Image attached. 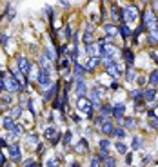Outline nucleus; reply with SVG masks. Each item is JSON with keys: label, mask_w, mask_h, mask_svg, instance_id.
Segmentation results:
<instances>
[{"label": "nucleus", "mask_w": 158, "mask_h": 167, "mask_svg": "<svg viewBox=\"0 0 158 167\" xmlns=\"http://www.w3.org/2000/svg\"><path fill=\"white\" fill-rule=\"evenodd\" d=\"M0 78L4 80V85H6V89H7L9 93H18V91H22V85L17 82L15 76H9V74H6V73H0Z\"/></svg>", "instance_id": "f257e3e1"}, {"label": "nucleus", "mask_w": 158, "mask_h": 167, "mask_svg": "<svg viewBox=\"0 0 158 167\" xmlns=\"http://www.w3.org/2000/svg\"><path fill=\"white\" fill-rule=\"evenodd\" d=\"M156 24H158V18L155 17V13H153L151 9H147L146 13H144V27H147V29H151V31L155 33Z\"/></svg>", "instance_id": "f03ea898"}, {"label": "nucleus", "mask_w": 158, "mask_h": 167, "mask_svg": "<svg viewBox=\"0 0 158 167\" xmlns=\"http://www.w3.org/2000/svg\"><path fill=\"white\" fill-rule=\"evenodd\" d=\"M78 111H82L87 118L93 116V104L87 98H78Z\"/></svg>", "instance_id": "7ed1b4c3"}, {"label": "nucleus", "mask_w": 158, "mask_h": 167, "mask_svg": "<svg viewBox=\"0 0 158 167\" xmlns=\"http://www.w3.org/2000/svg\"><path fill=\"white\" fill-rule=\"evenodd\" d=\"M122 18L126 22H135L138 18V9L135 6H127L126 9L122 11Z\"/></svg>", "instance_id": "20e7f679"}, {"label": "nucleus", "mask_w": 158, "mask_h": 167, "mask_svg": "<svg viewBox=\"0 0 158 167\" xmlns=\"http://www.w3.org/2000/svg\"><path fill=\"white\" fill-rule=\"evenodd\" d=\"M105 64V69H107V73L111 74L113 78H118L120 76V69H118V65L113 62V58H109V60H104Z\"/></svg>", "instance_id": "39448f33"}, {"label": "nucleus", "mask_w": 158, "mask_h": 167, "mask_svg": "<svg viewBox=\"0 0 158 167\" xmlns=\"http://www.w3.org/2000/svg\"><path fill=\"white\" fill-rule=\"evenodd\" d=\"M18 69H20V73L22 74H29V71H31V64L27 62L26 58H18Z\"/></svg>", "instance_id": "423d86ee"}, {"label": "nucleus", "mask_w": 158, "mask_h": 167, "mask_svg": "<svg viewBox=\"0 0 158 167\" xmlns=\"http://www.w3.org/2000/svg\"><path fill=\"white\" fill-rule=\"evenodd\" d=\"M45 138H49L53 144L56 146V144H58V140H60V135H58L53 127H47V129H45Z\"/></svg>", "instance_id": "0eeeda50"}, {"label": "nucleus", "mask_w": 158, "mask_h": 167, "mask_svg": "<svg viewBox=\"0 0 158 167\" xmlns=\"http://www.w3.org/2000/svg\"><path fill=\"white\" fill-rule=\"evenodd\" d=\"M124 113H126V105L116 104L115 107H113V116H115L116 120H122V116H124Z\"/></svg>", "instance_id": "6e6552de"}, {"label": "nucleus", "mask_w": 158, "mask_h": 167, "mask_svg": "<svg viewBox=\"0 0 158 167\" xmlns=\"http://www.w3.org/2000/svg\"><path fill=\"white\" fill-rule=\"evenodd\" d=\"M9 156L13 162H20V147L18 146H11L9 147Z\"/></svg>", "instance_id": "1a4fd4ad"}, {"label": "nucleus", "mask_w": 158, "mask_h": 167, "mask_svg": "<svg viewBox=\"0 0 158 167\" xmlns=\"http://www.w3.org/2000/svg\"><path fill=\"white\" fill-rule=\"evenodd\" d=\"M51 82V78H49V71H40V74H38V84L40 85H47V84Z\"/></svg>", "instance_id": "9d476101"}, {"label": "nucleus", "mask_w": 158, "mask_h": 167, "mask_svg": "<svg viewBox=\"0 0 158 167\" xmlns=\"http://www.w3.org/2000/svg\"><path fill=\"white\" fill-rule=\"evenodd\" d=\"M84 73H85V69L80 65L78 62H74V76H76V80L80 82V80H84Z\"/></svg>", "instance_id": "9b49d317"}, {"label": "nucleus", "mask_w": 158, "mask_h": 167, "mask_svg": "<svg viewBox=\"0 0 158 167\" xmlns=\"http://www.w3.org/2000/svg\"><path fill=\"white\" fill-rule=\"evenodd\" d=\"M85 91H87V85H85L84 80H80V82L76 84V94H78V98H84Z\"/></svg>", "instance_id": "f8f14e48"}, {"label": "nucleus", "mask_w": 158, "mask_h": 167, "mask_svg": "<svg viewBox=\"0 0 158 167\" xmlns=\"http://www.w3.org/2000/svg\"><path fill=\"white\" fill-rule=\"evenodd\" d=\"M100 94H102V89H93V107H102L100 105Z\"/></svg>", "instance_id": "ddd939ff"}, {"label": "nucleus", "mask_w": 158, "mask_h": 167, "mask_svg": "<svg viewBox=\"0 0 158 167\" xmlns=\"http://www.w3.org/2000/svg\"><path fill=\"white\" fill-rule=\"evenodd\" d=\"M113 131H115L113 124H111L109 120H105L104 124H102V133H104V135H113Z\"/></svg>", "instance_id": "4468645a"}, {"label": "nucleus", "mask_w": 158, "mask_h": 167, "mask_svg": "<svg viewBox=\"0 0 158 167\" xmlns=\"http://www.w3.org/2000/svg\"><path fill=\"white\" fill-rule=\"evenodd\" d=\"M142 96H144V100H153V98H155V96H156V91H155V89H153V87H151V89H144V91H142Z\"/></svg>", "instance_id": "2eb2a0df"}, {"label": "nucleus", "mask_w": 158, "mask_h": 167, "mask_svg": "<svg viewBox=\"0 0 158 167\" xmlns=\"http://www.w3.org/2000/svg\"><path fill=\"white\" fill-rule=\"evenodd\" d=\"M98 64H100V58H96V56L95 58H89V62L85 64V71H93Z\"/></svg>", "instance_id": "dca6fc26"}, {"label": "nucleus", "mask_w": 158, "mask_h": 167, "mask_svg": "<svg viewBox=\"0 0 158 167\" xmlns=\"http://www.w3.org/2000/svg\"><path fill=\"white\" fill-rule=\"evenodd\" d=\"M104 29H105V33H107L109 36H116V35H118V27H115V26H111V24H107V26H105Z\"/></svg>", "instance_id": "f3484780"}, {"label": "nucleus", "mask_w": 158, "mask_h": 167, "mask_svg": "<svg viewBox=\"0 0 158 167\" xmlns=\"http://www.w3.org/2000/svg\"><path fill=\"white\" fill-rule=\"evenodd\" d=\"M40 67L44 71H51V64H49V60L45 56H40Z\"/></svg>", "instance_id": "a211bd4d"}, {"label": "nucleus", "mask_w": 158, "mask_h": 167, "mask_svg": "<svg viewBox=\"0 0 158 167\" xmlns=\"http://www.w3.org/2000/svg\"><path fill=\"white\" fill-rule=\"evenodd\" d=\"M74 149H76V153H85V151H87V142H85V140H80Z\"/></svg>", "instance_id": "6ab92c4d"}, {"label": "nucleus", "mask_w": 158, "mask_h": 167, "mask_svg": "<svg viewBox=\"0 0 158 167\" xmlns=\"http://www.w3.org/2000/svg\"><path fill=\"white\" fill-rule=\"evenodd\" d=\"M124 56H126V62L129 64V65H133V62H135V55H133V51L126 49V51H124Z\"/></svg>", "instance_id": "aec40b11"}, {"label": "nucleus", "mask_w": 158, "mask_h": 167, "mask_svg": "<svg viewBox=\"0 0 158 167\" xmlns=\"http://www.w3.org/2000/svg\"><path fill=\"white\" fill-rule=\"evenodd\" d=\"M15 120H11V118H6V120H4V127H6V129H9V131H13V127H15Z\"/></svg>", "instance_id": "412c9836"}, {"label": "nucleus", "mask_w": 158, "mask_h": 167, "mask_svg": "<svg viewBox=\"0 0 158 167\" xmlns=\"http://www.w3.org/2000/svg\"><path fill=\"white\" fill-rule=\"evenodd\" d=\"M55 93H58V84H56V85H53L51 89H49V91L45 93V100H49V98H51Z\"/></svg>", "instance_id": "4be33fe9"}, {"label": "nucleus", "mask_w": 158, "mask_h": 167, "mask_svg": "<svg viewBox=\"0 0 158 167\" xmlns=\"http://www.w3.org/2000/svg\"><path fill=\"white\" fill-rule=\"evenodd\" d=\"M126 78H127V80H131V82H133V80L136 78V71H135L133 67H129V69H127V76H126Z\"/></svg>", "instance_id": "5701e85b"}, {"label": "nucleus", "mask_w": 158, "mask_h": 167, "mask_svg": "<svg viewBox=\"0 0 158 167\" xmlns=\"http://www.w3.org/2000/svg\"><path fill=\"white\" fill-rule=\"evenodd\" d=\"M116 151H118V153H120V155H126L127 153V147L124 146V144H122V142H118V144H116Z\"/></svg>", "instance_id": "b1692460"}, {"label": "nucleus", "mask_w": 158, "mask_h": 167, "mask_svg": "<svg viewBox=\"0 0 158 167\" xmlns=\"http://www.w3.org/2000/svg\"><path fill=\"white\" fill-rule=\"evenodd\" d=\"M120 31H122V35H124L126 38H127V36H131V29H129V26H126V24L120 27Z\"/></svg>", "instance_id": "393cba45"}, {"label": "nucleus", "mask_w": 158, "mask_h": 167, "mask_svg": "<svg viewBox=\"0 0 158 167\" xmlns=\"http://www.w3.org/2000/svg\"><path fill=\"white\" fill-rule=\"evenodd\" d=\"M84 42H85V44H87V45H89V44L93 42V33H91V31L84 33Z\"/></svg>", "instance_id": "a878e982"}, {"label": "nucleus", "mask_w": 158, "mask_h": 167, "mask_svg": "<svg viewBox=\"0 0 158 167\" xmlns=\"http://www.w3.org/2000/svg\"><path fill=\"white\" fill-rule=\"evenodd\" d=\"M109 146H111V142H109L107 138L100 140V147H102V151H107V149H109Z\"/></svg>", "instance_id": "bb28decb"}, {"label": "nucleus", "mask_w": 158, "mask_h": 167, "mask_svg": "<svg viewBox=\"0 0 158 167\" xmlns=\"http://www.w3.org/2000/svg\"><path fill=\"white\" fill-rule=\"evenodd\" d=\"M113 135H115L116 138H124V136H126V131L118 127V129H115V131H113Z\"/></svg>", "instance_id": "cd10ccee"}, {"label": "nucleus", "mask_w": 158, "mask_h": 167, "mask_svg": "<svg viewBox=\"0 0 158 167\" xmlns=\"http://www.w3.org/2000/svg\"><path fill=\"white\" fill-rule=\"evenodd\" d=\"M100 111H102V115H113V109H111V107H107V105H102V107H100Z\"/></svg>", "instance_id": "c85d7f7f"}, {"label": "nucleus", "mask_w": 158, "mask_h": 167, "mask_svg": "<svg viewBox=\"0 0 158 167\" xmlns=\"http://www.w3.org/2000/svg\"><path fill=\"white\" fill-rule=\"evenodd\" d=\"M140 147H142V138H135V140H133V149H140Z\"/></svg>", "instance_id": "c756f323"}, {"label": "nucleus", "mask_w": 158, "mask_h": 167, "mask_svg": "<svg viewBox=\"0 0 158 167\" xmlns=\"http://www.w3.org/2000/svg\"><path fill=\"white\" fill-rule=\"evenodd\" d=\"M20 113H22L20 107H15V109H11V116H13V118H18V116H20Z\"/></svg>", "instance_id": "7c9ffc66"}, {"label": "nucleus", "mask_w": 158, "mask_h": 167, "mask_svg": "<svg viewBox=\"0 0 158 167\" xmlns=\"http://www.w3.org/2000/svg\"><path fill=\"white\" fill-rule=\"evenodd\" d=\"M100 162H102V160H100L98 156H93V160H91V167H100Z\"/></svg>", "instance_id": "2f4dec72"}, {"label": "nucleus", "mask_w": 158, "mask_h": 167, "mask_svg": "<svg viewBox=\"0 0 158 167\" xmlns=\"http://www.w3.org/2000/svg\"><path fill=\"white\" fill-rule=\"evenodd\" d=\"M151 84H153V85H158V71H155V73L151 74Z\"/></svg>", "instance_id": "473e14b6"}, {"label": "nucleus", "mask_w": 158, "mask_h": 167, "mask_svg": "<svg viewBox=\"0 0 158 167\" xmlns=\"http://www.w3.org/2000/svg\"><path fill=\"white\" fill-rule=\"evenodd\" d=\"M87 53H89V55H93V58H95V55H96V47L93 45V44H89V45H87Z\"/></svg>", "instance_id": "72a5a7b5"}, {"label": "nucleus", "mask_w": 158, "mask_h": 167, "mask_svg": "<svg viewBox=\"0 0 158 167\" xmlns=\"http://www.w3.org/2000/svg\"><path fill=\"white\" fill-rule=\"evenodd\" d=\"M124 124H126V127H129V129H133V127H135V120H133V118H127L126 122H124Z\"/></svg>", "instance_id": "f704fd0d"}, {"label": "nucleus", "mask_w": 158, "mask_h": 167, "mask_svg": "<svg viewBox=\"0 0 158 167\" xmlns=\"http://www.w3.org/2000/svg\"><path fill=\"white\" fill-rule=\"evenodd\" d=\"M115 165H116V162L113 160V158H107L105 164H104V167H115Z\"/></svg>", "instance_id": "c9c22d12"}, {"label": "nucleus", "mask_w": 158, "mask_h": 167, "mask_svg": "<svg viewBox=\"0 0 158 167\" xmlns=\"http://www.w3.org/2000/svg\"><path fill=\"white\" fill-rule=\"evenodd\" d=\"M47 167H58V158H51L47 162Z\"/></svg>", "instance_id": "e433bc0d"}, {"label": "nucleus", "mask_w": 158, "mask_h": 167, "mask_svg": "<svg viewBox=\"0 0 158 167\" xmlns=\"http://www.w3.org/2000/svg\"><path fill=\"white\" fill-rule=\"evenodd\" d=\"M98 158H100V160H107V158H109V155H107V151H100V155H98Z\"/></svg>", "instance_id": "4c0bfd02"}, {"label": "nucleus", "mask_w": 158, "mask_h": 167, "mask_svg": "<svg viewBox=\"0 0 158 167\" xmlns=\"http://www.w3.org/2000/svg\"><path fill=\"white\" fill-rule=\"evenodd\" d=\"M69 140H71V133H65V136H64V144L67 146V144H69Z\"/></svg>", "instance_id": "58836bf2"}, {"label": "nucleus", "mask_w": 158, "mask_h": 167, "mask_svg": "<svg viewBox=\"0 0 158 167\" xmlns=\"http://www.w3.org/2000/svg\"><path fill=\"white\" fill-rule=\"evenodd\" d=\"M6 42H7V36H6V35H0V44L6 45Z\"/></svg>", "instance_id": "ea45409f"}, {"label": "nucleus", "mask_w": 158, "mask_h": 167, "mask_svg": "<svg viewBox=\"0 0 158 167\" xmlns=\"http://www.w3.org/2000/svg\"><path fill=\"white\" fill-rule=\"evenodd\" d=\"M26 167H35V160H27V162H26Z\"/></svg>", "instance_id": "a19ab883"}, {"label": "nucleus", "mask_w": 158, "mask_h": 167, "mask_svg": "<svg viewBox=\"0 0 158 167\" xmlns=\"http://www.w3.org/2000/svg\"><path fill=\"white\" fill-rule=\"evenodd\" d=\"M29 142H31V144H36V136H35V135H29Z\"/></svg>", "instance_id": "79ce46f5"}, {"label": "nucleus", "mask_w": 158, "mask_h": 167, "mask_svg": "<svg viewBox=\"0 0 158 167\" xmlns=\"http://www.w3.org/2000/svg\"><path fill=\"white\" fill-rule=\"evenodd\" d=\"M151 125H153V127H158V118H153V120H151Z\"/></svg>", "instance_id": "37998d69"}, {"label": "nucleus", "mask_w": 158, "mask_h": 167, "mask_svg": "<svg viewBox=\"0 0 158 167\" xmlns=\"http://www.w3.org/2000/svg\"><path fill=\"white\" fill-rule=\"evenodd\" d=\"M131 160H133V156H131V155H126V162H127V164H131Z\"/></svg>", "instance_id": "c03bdc74"}, {"label": "nucleus", "mask_w": 158, "mask_h": 167, "mask_svg": "<svg viewBox=\"0 0 158 167\" xmlns=\"http://www.w3.org/2000/svg\"><path fill=\"white\" fill-rule=\"evenodd\" d=\"M4 89H6V85H4V80L0 78V91H4Z\"/></svg>", "instance_id": "a18cd8bd"}, {"label": "nucleus", "mask_w": 158, "mask_h": 167, "mask_svg": "<svg viewBox=\"0 0 158 167\" xmlns=\"http://www.w3.org/2000/svg\"><path fill=\"white\" fill-rule=\"evenodd\" d=\"M60 4H62L64 7H69V2H67V0H62V2H60Z\"/></svg>", "instance_id": "49530a36"}, {"label": "nucleus", "mask_w": 158, "mask_h": 167, "mask_svg": "<svg viewBox=\"0 0 158 167\" xmlns=\"http://www.w3.org/2000/svg\"><path fill=\"white\" fill-rule=\"evenodd\" d=\"M4 146H6V142H4V140L0 138V147H4Z\"/></svg>", "instance_id": "de8ad7c7"}, {"label": "nucleus", "mask_w": 158, "mask_h": 167, "mask_svg": "<svg viewBox=\"0 0 158 167\" xmlns=\"http://www.w3.org/2000/svg\"><path fill=\"white\" fill-rule=\"evenodd\" d=\"M155 36H158V24H156V29H155V33H153Z\"/></svg>", "instance_id": "09e8293b"}, {"label": "nucleus", "mask_w": 158, "mask_h": 167, "mask_svg": "<svg viewBox=\"0 0 158 167\" xmlns=\"http://www.w3.org/2000/svg\"><path fill=\"white\" fill-rule=\"evenodd\" d=\"M71 167H80V165H78V164H73V165H71Z\"/></svg>", "instance_id": "8fccbe9b"}]
</instances>
